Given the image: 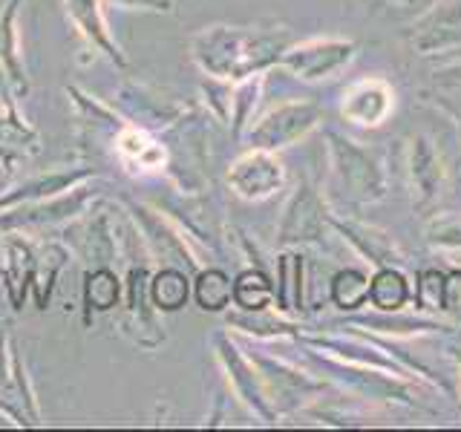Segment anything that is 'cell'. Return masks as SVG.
<instances>
[{
  "mask_svg": "<svg viewBox=\"0 0 461 432\" xmlns=\"http://www.w3.org/2000/svg\"><path fill=\"white\" fill-rule=\"evenodd\" d=\"M191 58L194 64L211 78L242 81L259 76L266 67L277 64L288 50V35L271 32L257 26H228L213 23L191 35Z\"/></svg>",
  "mask_w": 461,
  "mask_h": 432,
  "instance_id": "cell-1",
  "label": "cell"
},
{
  "mask_svg": "<svg viewBox=\"0 0 461 432\" xmlns=\"http://www.w3.org/2000/svg\"><path fill=\"white\" fill-rule=\"evenodd\" d=\"M150 251L144 248L141 256L127 259L124 268V297H122V335L139 346L144 352L158 349L167 340V331L162 323V311H156V306L150 302V274H153V263H150Z\"/></svg>",
  "mask_w": 461,
  "mask_h": 432,
  "instance_id": "cell-2",
  "label": "cell"
},
{
  "mask_svg": "<svg viewBox=\"0 0 461 432\" xmlns=\"http://www.w3.org/2000/svg\"><path fill=\"white\" fill-rule=\"evenodd\" d=\"M98 187L95 179L84 182L72 191L41 199V202H26V205H14L0 211V230L9 234H47V230H64L76 220L90 213L98 205Z\"/></svg>",
  "mask_w": 461,
  "mask_h": 432,
  "instance_id": "cell-3",
  "label": "cell"
},
{
  "mask_svg": "<svg viewBox=\"0 0 461 432\" xmlns=\"http://www.w3.org/2000/svg\"><path fill=\"white\" fill-rule=\"evenodd\" d=\"M124 208L153 259L165 266H179L185 271L202 268V259L196 256L194 245L187 242L185 230L162 208H153L148 202H136V199H124Z\"/></svg>",
  "mask_w": 461,
  "mask_h": 432,
  "instance_id": "cell-4",
  "label": "cell"
},
{
  "mask_svg": "<svg viewBox=\"0 0 461 432\" xmlns=\"http://www.w3.org/2000/svg\"><path fill=\"white\" fill-rule=\"evenodd\" d=\"M113 158L119 167L133 179L144 176H162L170 167V150L153 130L139 127L133 122H124L119 133L110 141Z\"/></svg>",
  "mask_w": 461,
  "mask_h": 432,
  "instance_id": "cell-5",
  "label": "cell"
},
{
  "mask_svg": "<svg viewBox=\"0 0 461 432\" xmlns=\"http://www.w3.org/2000/svg\"><path fill=\"white\" fill-rule=\"evenodd\" d=\"M43 150V136L35 124H29L18 110V95L4 86L0 101V173L12 179L21 165L32 162Z\"/></svg>",
  "mask_w": 461,
  "mask_h": 432,
  "instance_id": "cell-6",
  "label": "cell"
},
{
  "mask_svg": "<svg viewBox=\"0 0 461 432\" xmlns=\"http://www.w3.org/2000/svg\"><path fill=\"white\" fill-rule=\"evenodd\" d=\"M64 14H67V23L72 26V32L84 40L86 52L107 58V61L122 72L130 69L127 52L110 32L104 0H64Z\"/></svg>",
  "mask_w": 461,
  "mask_h": 432,
  "instance_id": "cell-7",
  "label": "cell"
},
{
  "mask_svg": "<svg viewBox=\"0 0 461 432\" xmlns=\"http://www.w3.org/2000/svg\"><path fill=\"white\" fill-rule=\"evenodd\" d=\"M26 239H29V254H32V288H29V297H32L38 311H47L58 288V280H61L64 268L72 263V248L61 237L26 234Z\"/></svg>",
  "mask_w": 461,
  "mask_h": 432,
  "instance_id": "cell-8",
  "label": "cell"
},
{
  "mask_svg": "<svg viewBox=\"0 0 461 432\" xmlns=\"http://www.w3.org/2000/svg\"><path fill=\"white\" fill-rule=\"evenodd\" d=\"M283 182H285V170L277 158H274L271 150L251 148L228 170L230 191L245 202H263V199L274 196L283 187Z\"/></svg>",
  "mask_w": 461,
  "mask_h": 432,
  "instance_id": "cell-9",
  "label": "cell"
},
{
  "mask_svg": "<svg viewBox=\"0 0 461 432\" xmlns=\"http://www.w3.org/2000/svg\"><path fill=\"white\" fill-rule=\"evenodd\" d=\"M113 107L119 110L127 122H133L139 127H148V130H153V133L176 127L185 119V112H187V107L176 104V101H167L162 95H156L153 90H148V86L133 84V81H127V84L119 86Z\"/></svg>",
  "mask_w": 461,
  "mask_h": 432,
  "instance_id": "cell-10",
  "label": "cell"
},
{
  "mask_svg": "<svg viewBox=\"0 0 461 432\" xmlns=\"http://www.w3.org/2000/svg\"><path fill=\"white\" fill-rule=\"evenodd\" d=\"M321 119V107L317 104H283L277 110H271L263 122L257 127H251L249 141L257 150H280L288 148L292 141H297L300 136H306L309 130Z\"/></svg>",
  "mask_w": 461,
  "mask_h": 432,
  "instance_id": "cell-11",
  "label": "cell"
},
{
  "mask_svg": "<svg viewBox=\"0 0 461 432\" xmlns=\"http://www.w3.org/2000/svg\"><path fill=\"white\" fill-rule=\"evenodd\" d=\"M98 176H101V170L95 165H76V167H58V170L38 173V176H29L14 187H9L6 194H0V211L14 208V205H26V202L61 196V194L72 191V187L93 182Z\"/></svg>",
  "mask_w": 461,
  "mask_h": 432,
  "instance_id": "cell-12",
  "label": "cell"
},
{
  "mask_svg": "<svg viewBox=\"0 0 461 432\" xmlns=\"http://www.w3.org/2000/svg\"><path fill=\"white\" fill-rule=\"evenodd\" d=\"M26 0H6L0 6V72H4V81L9 90L26 98L32 90V81H29V72L23 64V50H21V32H18V12Z\"/></svg>",
  "mask_w": 461,
  "mask_h": 432,
  "instance_id": "cell-13",
  "label": "cell"
},
{
  "mask_svg": "<svg viewBox=\"0 0 461 432\" xmlns=\"http://www.w3.org/2000/svg\"><path fill=\"white\" fill-rule=\"evenodd\" d=\"M352 55H355V47L346 40H312V43H303V47L285 50L280 64L297 72L300 78L314 81V78H326L329 72L340 69Z\"/></svg>",
  "mask_w": 461,
  "mask_h": 432,
  "instance_id": "cell-14",
  "label": "cell"
},
{
  "mask_svg": "<svg viewBox=\"0 0 461 432\" xmlns=\"http://www.w3.org/2000/svg\"><path fill=\"white\" fill-rule=\"evenodd\" d=\"M213 346H216V355H220V360H222V366L228 369V378H230V383H234L237 395H240L245 403H249V407H251L259 418H266V421H271L274 412H271V407H268V392H266V386L259 383L254 366L240 355V349H237V346L230 343L225 335H216V338H213Z\"/></svg>",
  "mask_w": 461,
  "mask_h": 432,
  "instance_id": "cell-15",
  "label": "cell"
},
{
  "mask_svg": "<svg viewBox=\"0 0 461 432\" xmlns=\"http://www.w3.org/2000/svg\"><path fill=\"white\" fill-rule=\"evenodd\" d=\"M124 297V277L115 266H93L81 274V311L84 326L93 323L95 314H110L122 309Z\"/></svg>",
  "mask_w": 461,
  "mask_h": 432,
  "instance_id": "cell-16",
  "label": "cell"
},
{
  "mask_svg": "<svg viewBox=\"0 0 461 432\" xmlns=\"http://www.w3.org/2000/svg\"><path fill=\"white\" fill-rule=\"evenodd\" d=\"M194 294V280L191 271L179 266H158L150 274V302L156 311L173 314L187 306V300Z\"/></svg>",
  "mask_w": 461,
  "mask_h": 432,
  "instance_id": "cell-17",
  "label": "cell"
},
{
  "mask_svg": "<svg viewBox=\"0 0 461 432\" xmlns=\"http://www.w3.org/2000/svg\"><path fill=\"white\" fill-rule=\"evenodd\" d=\"M335 150L340 156V173H343V179L349 182L352 194L364 199H378L384 194V176H381V170L375 167L372 158L366 153H360L357 148H352V141L335 139Z\"/></svg>",
  "mask_w": 461,
  "mask_h": 432,
  "instance_id": "cell-18",
  "label": "cell"
},
{
  "mask_svg": "<svg viewBox=\"0 0 461 432\" xmlns=\"http://www.w3.org/2000/svg\"><path fill=\"white\" fill-rule=\"evenodd\" d=\"M458 40H461V0H453V4L432 12L429 18L418 26V32L412 35V43L421 52H436L444 47H453Z\"/></svg>",
  "mask_w": 461,
  "mask_h": 432,
  "instance_id": "cell-19",
  "label": "cell"
},
{
  "mask_svg": "<svg viewBox=\"0 0 461 432\" xmlns=\"http://www.w3.org/2000/svg\"><path fill=\"white\" fill-rule=\"evenodd\" d=\"M323 228V211L321 202L312 194V187H303V194L294 199V205L288 208L285 222L280 228V239L283 242H294V239H317Z\"/></svg>",
  "mask_w": 461,
  "mask_h": 432,
  "instance_id": "cell-20",
  "label": "cell"
},
{
  "mask_svg": "<svg viewBox=\"0 0 461 432\" xmlns=\"http://www.w3.org/2000/svg\"><path fill=\"white\" fill-rule=\"evenodd\" d=\"M194 300L202 311H225L234 300V283L222 268H199L194 277Z\"/></svg>",
  "mask_w": 461,
  "mask_h": 432,
  "instance_id": "cell-21",
  "label": "cell"
},
{
  "mask_svg": "<svg viewBox=\"0 0 461 432\" xmlns=\"http://www.w3.org/2000/svg\"><path fill=\"white\" fill-rule=\"evenodd\" d=\"M234 302L245 314H259L274 302V285L266 277V271L245 268L234 280Z\"/></svg>",
  "mask_w": 461,
  "mask_h": 432,
  "instance_id": "cell-22",
  "label": "cell"
},
{
  "mask_svg": "<svg viewBox=\"0 0 461 432\" xmlns=\"http://www.w3.org/2000/svg\"><path fill=\"white\" fill-rule=\"evenodd\" d=\"M369 300L381 311H398L410 300V285L398 271L384 268L375 274V280H369Z\"/></svg>",
  "mask_w": 461,
  "mask_h": 432,
  "instance_id": "cell-23",
  "label": "cell"
},
{
  "mask_svg": "<svg viewBox=\"0 0 461 432\" xmlns=\"http://www.w3.org/2000/svg\"><path fill=\"white\" fill-rule=\"evenodd\" d=\"M331 300H335L338 309H346V311L364 306L369 300V280L355 268L338 271L335 280H331Z\"/></svg>",
  "mask_w": 461,
  "mask_h": 432,
  "instance_id": "cell-24",
  "label": "cell"
},
{
  "mask_svg": "<svg viewBox=\"0 0 461 432\" xmlns=\"http://www.w3.org/2000/svg\"><path fill=\"white\" fill-rule=\"evenodd\" d=\"M300 277H303V259L294 254L280 256V285L274 288V297L280 300V309L285 311L300 309Z\"/></svg>",
  "mask_w": 461,
  "mask_h": 432,
  "instance_id": "cell-25",
  "label": "cell"
},
{
  "mask_svg": "<svg viewBox=\"0 0 461 432\" xmlns=\"http://www.w3.org/2000/svg\"><path fill=\"white\" fill-rule=\"evenodd\" d=\"M14 352H18V340H14L6 328H0V392L14 398L23 407L18 383H14Z\"/></svg>",
  "mask_w": 461,
  "mask_h": 432,
  "instance_id": "cell-26",
  "label": "cell"
},
{
  "mask_svg": "<svg viewBox=\"0 0 461 432\" xmlns=\"http://www.w3.org/2000/svg\"><path fill=\"white\" fill-rule=\"evenodd\" d=\"M436 156H432L429 150V144L424 139H418V148H415V182L418 187H421V194L429 196L432 194V187H436V179H438V167H436Z\"/></svg>",
  "mask_w": 461,
  "mask_h": 432,
  "instance_id": "cell-27",
  "label": "cell"
},
{
  "mask_svg": "<svg viewBox=\"0 0 461 432\" xmlns=\"http://www.w3.org/2000/svg\"><path fill=\"white\" fill-rule=\"evenodd\" d=\"M441 292H444V277L438 271H424L421 283H418V300L427 309H441Z\"/></svg>",
  "mask_w": 461,
  "mask_h": 432,
  "instance_id": "cell-28",
  "label": "cell"
},
{
  "mask_svg": "<svg viewBox=\"0 0 461 432\" xmlns=\"http://www.w3.org/2000/svg\"><path fill=\"white\" fill-rule=\"evenodd\" d=\"M104 6L115 9H133V12H156V14H170L173 0H104Z\"/></svg>",
  "mask_w": 461,
  "mask_h": 432,
  "instance_id": "cell-29",
  "label": "cell"
},
{
  "mask_svg": "<svg viewBox=\"0 0 461 432\" xmlns=\"http://www.w3.org/2000/svg\"><path fill=\"white\" fill-rule=\"evenodd\" d=\"M441 309L444 311H461V271H453L444 277Z\"/></svg>",
  "mask_w": 461,
  "mask_h": 432,
  "instance_id": "cell-30",
  "label": "cell"
},
{
  "mask_svg": "<svg viewBox=\"0 0 461 432\" xmlns=\"http://www.w3.org/2000/svg\"><path fill=\"white\" fill-rule=\"evenodd\" d=\"M0 415L9 418L14 427H32V421H29V415L23 412L21 403L9 395H4V392H0Z\"/></svg>",
  "mask_w": 461,
  "mask_h": 432,
  "instance_id": "cell-31",
  "label": "cell"
},
{
  "mask_svg": "<svg viewBox=\"0 0 461 432\" xmlns=\"http://www.w3.org/2000/svg\"><path fill=\"white\" fill-rule=\"evenodd\" d=\"M6 239H9V230H0V251H4V245H6Z\"/></svg>",
  "mask_w": 461,
  "mask_h": 432,
  "instance_id": "cell-32",
  "label": "cell"
},
{
  "mask_svg": "<svg viewBox=\"0 0 461 432\" xmlns=\"http://www.w3.org/2000/svg\"><path fill=\"white\" fill-rule=\"evenodd\" d=\"M401 4H412V0H401Z\"/></svg>",
  "mask_w": 461,
  "mask_h": 432,
  "instance_id": "cell-33",
  "label": "cell"
}]
</instances>
